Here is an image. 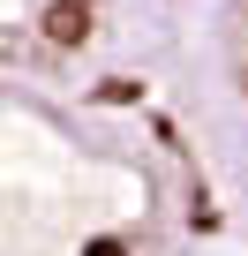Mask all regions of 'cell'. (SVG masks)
Returning <instances> with one entry per match:
<instances>
[{"label":"cell","mask_w":248,"mask_h":256,"mask_svg":"<svg viewBox=\"0 0 248 256\" xmlns=\"http://www.w3.org/2000/svg\"><path fill=\"white\" fill-rule=\"evenodd\" d=\"M143 68L173 98L218 218L248 256V0H158Z\"/></svg>","instance_id":"cell-2"},{"label":"cell","mask_w":248,"mask_h":256,"mask_svg":"<svg viewBox=\"0 0 248 256\" xmlns=\"http://www.w3.org/2000/svg\"><path fill=\"white\" fill-rule=\"evenodd\" d=\"M0 256H241L143 60L0 68Z\"/></svg>","instance_id":"cell-1"},{"label":"cell","mask_w":248,"mask_h":256,"mask_svg":"<svg viewBox=\"0 0 248 256\" xmlns=\"http://www.w3.org/2000/svg\"><path fill=\"white\" fill-rule=\"evenodd\" d=\"M158 0H0V68L143 60Z\"/></svg>","instance_id":"cell-3"}]
</instances>
